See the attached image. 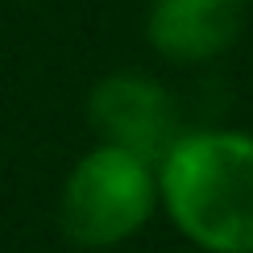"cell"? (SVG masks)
<instances>
[{
    "label": "cell",
    "instance_id": "3",
    "mask_svg": "<svg viewBox=\"0 0 253 253\" xmlns=\"http://www.w3.org/2000/svg\"><path fill=\"white\" fill-rule=\"evenodd\" d=\"M87 121L104 145L129 150L150 166H162V158L178 141V112L170 91L150 75H137V71L108 75L91 87Z\"/></svg>",
    "mask_w": 253,
    "mask_h": 253
},
{
    "label": "cell",
    "instance_id": "4",
    "mask_svg": "<svg viewBox=\"0 0 253 253\" xmlns=\"http://www.w3.org/2000/svg\"><path fill=\"white\" fill-rule=\"evenodd\" d=\"M245 4L249 0H154L145 17V38L170 62H212L241 38Z\"/></svg>",
    "mask_w": 253,
    "mask_h": 253
},
{
    "label": "cell",
    "instance_id": "1",
    "mask_svg": "<svg viewBox=\"0 0 253 253\" xmlns=\"http://www.w3.org/2000/svg\"><path fill=\"white\" fill-rule=\"evenodd\" d=\"M158 195L208 253H253V137L191 133L158 166Z\"/></svg>",
    "mask_w": 253,
    "mask_h": 253
},
{
    "label": "cell",
    "instance_id": "2",
    "mask_svg": "<svg viewBox=\"0 0 253 253\" xmlns=\"http://www.w3.org/2000/svg\"><path fill=\"white\" fill-rule=\"evenodd\" d=\"M158 199V170L129 150L96 145L62 183L58 224L83 249H112L150 220Z\"/></svg>",
    "mask_w": 253,
    "mask_h": 253
}]
</instances>
